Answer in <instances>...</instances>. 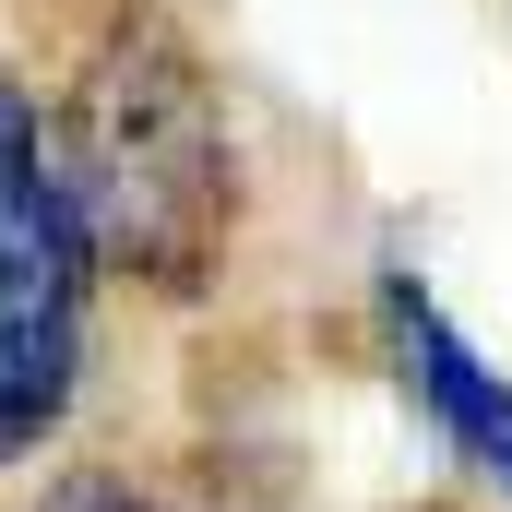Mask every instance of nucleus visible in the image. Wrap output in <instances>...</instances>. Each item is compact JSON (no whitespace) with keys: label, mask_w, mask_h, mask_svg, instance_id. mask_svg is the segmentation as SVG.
<instances>
[{"label":"nucleus","mask_w":512,"mask_h":512,"mask_svg":"<svg viewBox=\"0 0 512 512\" xmlns=\"http://www.w3.org/2000/svg\"><path fill=\"white\" fill-rule=\"evenodd\" d=\"M382 334H393V382H405V405L453 441V465H477V477L512 501V382L429 310L417 274H382Z\"/></svg>","instance_id":"7ed1b4c3"},{"label":"nucleus","mask_w":512,"mask_h":512,"mask_svg":"<svg viewBox=\"0 0 512 512\" xmlns=\"http://www.w3.org/2000/svg\"><path fill=\"white\" fill-rule=\"evenodd\" d=\"M84 358H96V251L48 167L36 84L0 60V477L72 429Z\"/></svg>","instance_id":"f03ea898"},{"label":"nucleus","mask_w":512,"mask_h":512,"mask_svg":"<svg viewBox=\"0 0 512 512\" xmlns=\"http://www.w3.org/2000/svg\"><path fill=\"white\" fill-rule=\"evenodd\" d=\"M48 167L96 286L131 310H203L251 262V131L179 0H96L36 84Z\"/></svg>","instance_id":"f257e3e1"},{"label":"nucleus","mask_w":512,"mask_h":512,"mask_svg":"<svg viewBox=\"0 0 512 512\" xmlns=\"http://www.w3.org/2000/svg\"><path fill=\"white\" fill-rule=\"evenodd\" d=\"M36 512H191V501L155 489L143 465H60V477L36 489Z\"/></svg>","instance_id":"20e7f679"}]
</instances>
